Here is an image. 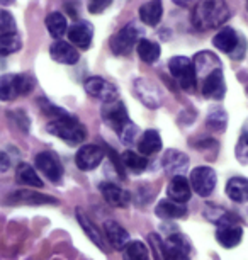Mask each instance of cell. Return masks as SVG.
<instances>
[{
  "label": "cell",
  "mask_w": 248,
  "mask_h": 260,
  "mask_svg": "<svg viewBox=\"0 0 248 260\" xmlns=\"http://www.w3.org/2000/svg\"><path fill=\"white\" fill-rule=\"evenodd\" d=\"M113 0H87V6H89L90 14H100L108 9Z\"/></svg>",
  "instance_id": "cell-38"
},
{
  "label": "cell",
  "mask_w": 248,
  "mask_h": 260,
  "mask_svg": "<svg viewBox=\"0 0 248 260\" xmlns=\"http://www.w3.org/2000/svg\"><path fill=\"white\" fill-rule=\"evenodd\" d=\"M0 156H2V172H6V170L9 169V160H7V155H6V153H2Z\"/></svg>",
  "instance_id": "cell-39"
},
{
  "label": "cell",
  "mask_w": 248,
  "mask_h": 260,
  "mask_svg": "<svg viewBox=\"0 0 248 260\" xmlns=\"http://www.w3.org/2000/svg\"><path fill=\"white\" fill-rule=\"evenodd\" d=\"M186 206L182 203H177V201H163L157 206V216L158 218H163V219H177V218H182L186 216Z\"/></svg>",
  "instance_id": "cell-26"
},
{
  "label": "cell",
  "mask_w": 248,
  "mask_h": 260,
  "mask_svg": "<svg viewBox=\"0 0 248 260\" xmlns=\"http://www.w3.org/2000/svg\"><path fill=\"white\" fill-rule=\"evenodd\" d=\"M124 260H148V248L141 242H129L123 248Z\"/></svg>",
  "instance_id": "cell-33"
},
{
  "label": "cell",
  "mask_w": 248,
  "mask_h": 260,
  "mask_svg": "<svg viewBox=\"0 0 248 260\" xmlns=\"http://www.w3.org/2000/svg\"><path fill=\"white\" fill-rule=\"evenodd\" d=\"M162 253L165 260H189L191 245L182 235H170L165 242H162Z\"/></svg>",
  "instance_id": "cell-9"
},
{
  "label": "cell",
  "mask_w": 248,
  "mask_h": 260,
  "mask_svg": "<svg viewBox=\"0 0 248 260\" xmlns=\"http://www.w3.org/2000/svg\"><path fill=\"white\" fill-rule=\"evenodd\" d=\"M16 32V22L12 16L7 11H2L0 14V34H11Z\"/></svg>",
  "instance_id": "cell-37"
},
{
  "label": "cell",
  "mask_w": 248,
  "mask_h": 260,
  "mask_svg": "<svg viewBox=\"0 0 248 260\" xmlns=\"http://www.w3.org/2000/svg\"><path fill=\"white\" fill-rule=\"evenodd\" d=\"M102 158H104V151H102L100 146L85 145L79 150V153L75 156V161L80 170L89 172V170H94L95 167H99Z\"/></svg>",
  "instance_id": "cell-14"
},
{
  "label": "cell",
  "mask_w": 248,
  "mask_h": 260,
  "mask_svg": "<svg viewBox=\"0 0 248 260\" xmlns=\"http://www.w3.org/2000/svg\"><path fill=\"white\" fill-rule=\"evenodd\" d=\"M141 34H143V31H141L138 24H128L116 36H113V39H111V50L116 55H129L134 50V46H138V43L141 41Z\"/></svg>",
  "instance_id": "cell-4"
},
{
  "label": "cell",
  "mask_w": 248,
  "mask_h": 260,
  "mask_svg": "<svg viewBox=\"0 0 248 260\" xmlns=\"http://www.w3.org/2000/svg\"><path fill=\"white\" fill-rule=\"evenodd\" d=\"M102 119L105 121V124H109L113 127L118 135H123L131 126L128 111H126V107L121 101L104 102V107H102Z\"/></svg>",
  "instance_id": "cell-6"
},
{
  "label": "cell",
  "mask_w": 248,
  "mask_h": 260,
  "mask_svg": "<svg viewBox=\"0 0 248 260\" xmlns=\"http://www.w3.org/2000/svg\"><path fill=\"white\" fill-rule=\"evenodd\" d=\"M235 155H236V160L240 161V164H243V165L248 164V122H246V126L243 127V133H241L240 140H238V143H236Z\"/></svg>",
  "instance_id": "cell-36"
},
{
  "label": "cell",
  "mask_w": 248,
  "mask_h": 260,
  "mask_svg": "<svg viewBox=\"0 0 248 260\" xmlns=\"http://www.w3.org/2000/svg\"><path fill=\"white\" fill-rule=\"evenodd\" d=\"M36 167L53 182H58L63 175V165L60 158H58V155L53 153V151H43V153L38 155Z\"/></svg>",
  "instance_id": "cell-12"
},
{
  "label": "cell",
  "mask_w": 248,
  "mask_h": 260,
  "mask_svg": "<svg viewBox=\"0 0 248 260\" xmlns=\"http://www.w3.org/2000/svg\"><path fill=\"white\" fill-rule=\"evenodd\" d=\"M136 50H138L141 60L147 63H155L160 58V46L157 43L150 41V39H141L138 46H136Z\"/></svg>",
  "instance_id": "cell-29"
},
{
  "label": "cell",
  "mask_w": 248,
  "mask_h": 260,
  "mask_svg": "<svg viewBox=\"0 0 248 260\" xmlns=\"http://www.w3.org/2000/svg\"><path fill=\"white\" fill-rule=\"evenodd\" d=\"M170 73L177 78L184 90H194L197 82V72L194 61H191L186 56H175L168 63Z\"/></svg>",
  "instance_id": "cell-5"
},
{
  "label": "cell",
  "mask_w": 248,
  "mask_h": 260,
  "mask_svg": "<svg viewBox=\"0 0 248 260\" xmlns=\"http://www.w3.org/2000/svg\"><path fill=\"white\" fill-rule=\"evenodd\" d=\"M225 92H226V83H225V77H223L221 68L211 72L207 77L202 78V94H204V97L220 101L225 97Z\"/></svg>",
  "instance_id": "cell-13"
},
{
  "label": "cell",
  "mask_w": 248,
  "mask_h": 260,
  "mask_svg": "<svg viewBox=\"0 0 248 260\" xmlns=\"http://www.w3.org/2000/svg\"><path fill=\"white\" fill-rule=\"evenodd\" d=\"M226 194L228 198L235 203H246L248 201V179L243 177H233L226 184Z\"/></svg>",
  "instance_id": "cell-23"
},
{
  "label": "cell",
  "mask_w": 248,
  "mask_h": 260,
  "mask_svg": "<svg viewBox=\"0 0 248 260\" xmlns=\"http://www.w3.org/2000/svg\"><path fill=\"white\" fill-rule=\"evenodd\" d=\"M48 133L58 136V138H61L70 145L80 143L87 136L85 127L82 126V122H79V119H75V117L68 114L56 116L51 122H48Z\"/></svg>",
  "instance_id": "cell-2"
},
{
  "label": "cell",
  "mask_w": 248,
  "mask_h": 260,
  "mask_svg": "<svg viewBox=\"0 0 248 260\" xmlns=\"http://www.w3.org/2000/svg\"><path fill=\"white\" fill-rule=\"evenodd\" d=\"M32 90V80L26 75H4L0 80V97L2 101H14L17 95L29 94Z\"/></svg>",
  "instance_id": "cell-7"
},
{
  "label": "cell",
  "mask_w": 248,
  "mask_h": 260,
  "mask_svg": "<svg viewBox=\"0 0 248 260\" xmlns=\"http://www.w3.org/2000/svg\"><path fill=\"white\" fill-rule=\"evenodd\" d=\"M191 185L199 196L206 198L216 187V172L209 167H196L191 172Z\"/></svg>",
  "instance_id": "cell-8"
},
{
  "label": "cell",
  "mask_w": 248,
  "mask_h": 260,
  "mask_svg": "<svg viewBox=\"0 0 248 260\" xmlns=\"http://www.w3.org/2000/svg\"><path fill=\"white\" fill-rule=\"evenodd\" d=\"M175 4H177V6H189V4H191V0H173Z\"/></svg>",
  "instance_id": "cell-40"
},
{
  "label": "cell",
  "mask_w": 248,
  "mask_h": 260,
  "mask_svg": "<svg viewBox=\"0 0 248 260\" xmlns=\"http://www.w3.org/2000/svg\"><path fill=\"white\" fill-rule=\"evenodd\" d=\"M218 233L216 238L223 247L233 248L241 242V226H240V218L235 214L225 213L218 219Z\"/></svg>",
  "instance_id": "cell-3"
},
{
  "label": "cell",
  "mask_w": 248,
  "mask_h": 260,
  "mask_svg": "<svg viewBox=\"0 0 248 260\" xmlns=\"http://www.w3.org/2000/svg\"><path fill=\"white\" fill-rule=\"evenodd\" d=\"M194 65H196L197 75L201 73L202 78H204V77H207L211 72H215V70H218V68H221V61L218 60V58L212 55V53L202 51V53H197V55L194 56Z\"/></svg>",
  "instance_id": "cell-21"
},
{
  "label": "cell",
  "mask_w": 248,
  "mask_h": 260,
  "mask_svg": "<svg viewBox=\"0 0 248 260\" xmlns=\"http://www.w3.org/2000/svg\"><path fill=\"white\" fill-rule=\"evenodd\" d=\"M77 219H79V223H80V226L84 228V232L87 233V237H89L92 242H94L97 247H99L100 250H105V245H104V240H102V237L99 235V232H97V228L92 224V221L87 216L82 213V211L79 209L77 211Z\"/></svg>",
  "instance_id": "cell-30"
},
{
  "label": "cell",
  "mask_w": 248,
  "mask_h": 260,
  "mask_svg": "<svg viewBox=\"0 0 248 260\" xmlns=\"http://www.w3.org/2000/svg\"><path fill=\"white\" fill-rule=\"evenodd\" d=\"M16 179H17V182L31 185V187H43V182H41V179L38 177L36 170L27 164H21L17 167Z\"/></svg>",
  "instance_id": "cell-28"
},
{
  "label": "cell",
  "mask_w": 248,
  "mask_h": 260,
  "mask_svg": "<svg viewBox=\"0 0 248 260\" xmlns=\"http://www.w3.org/2000/svg\"><path fill=\"white\" fill-rule=\"evenodd\" d=\"M162 165H163V169L168 172V174H175V175H177L179 172L186 170V167H187V156L184 155V153H181V151L168 150L167 153L163 155Z\"/></svg>",
  "instance_id": "cell-25"
},
{
  "label": "cell",
  "mask_w": 248,
  "mask_h": 260,
  "mask_svg": "<svg viewBox=\"0 0 248 260\" xmlns=\"http://www.w3.org/2000/svg\"><path fill=\"white\" fill-rule=\"evenodd\" d=\"M19 48H21V38L17 36V32L0 34V53L4 56L16 53Z\"/></svg>",
  "instance_id": "cell-34"
},
{
  "label": "cell",
  "mask_w": 248,
  "mask_h": 260,
  "mask_svg": "<svg viewBox=\"0 0 248 260\" xmlns=\"http://www.w3.org/2000/svg\"><path fill=\"white\" fill-rule=\"evenodd\" d=\"M104 232H105V238H108V242L113 245L116 250H123L126 245L129 243L128 232H126L118 221H105Z\"/></svg>",
  "instance_id": "cell-19"
},
{
  "label": "cell",
  "mask_w": 248,
  "mask_h": 260,
  "mask_svg": "<svg viewBox=\"0 0 248 260\" xmlns=\"http://www.w3.org/2000/svg\"><path fill=\"white\" fill-rule=\"evenodd\" d=\"M206 122L212 131H223L226 127V122H228V116H226L225 109H221V107L212 109L211 112H209Z\"/></svg>",
  "instance_id": "cell-35"
},
{
  "label": "cell",
  "mask_w": 248,
  "mask_h": 260,
  "mask_svg": "<svg viewBox=\"0 0 248 260\" xmlns=\"http://www.w3.org/2000/svg\"><path fill=\"white\" fill-rule=\"evenodd\" d=\"M191 187L192 185L189 184V180L186 177H182V175H175V177L170 180L167 194L172 201H177V203L184 204L191 199V194H192Z\"/></svg>",
  "instance_id": "cell-18"
},
{
  "label": "cell",
  "mask_w": 248,
  "mask_h": 260,
  "mask_svg": "<svg viewBox=\"0 0 248 260\" xmlns=\"http://www.w3.org/2000/svg\"><path fill=\"white\" fill-rule=\"evenodd\" d=\"M134 94L145 106L152 107V109H157V107L162 106V92L148 78H136Z\"/></svg>",
  "instance_id": "cell-10"
},
{
  "label": "cell",
  "mask_w": 248,
  "mask_h": 260,
  "mask_svg": "<svg viewBox=\"0 0 248 260\" xmlns=\"http://www.w3.org/2000/svg\"><path fill=\"white\" fill-rule=\"evenodd\" d=\"M163 14V6L160 0H150V2L143 4L139 9V19L148 26H157L162 19Z\"/></svg>",
  "instance_id": "cell-22"
},
{
  "label": "cell",
  "mask_w": 248,
  "mask_h": 260,
  "mask_svg": "<svg viewBox=\"0 0 248 260\" xmlns=\"http://www.w3.org/2000/svg\"><path fill=\"white\" fill-rule=\"evenodd\" d=\"M85 90L87 94L94 99H99V101H104V102H113V101H118V89L109 83L108 80L100 77H90L85 80Z\"/></svg>",
  "instance_id": "cell-11"
},
{
  "label": "cell",
  "mask_w": 248,
  "mask_h": 260,
  "mask_svg": "<svg viewBox=\"0 0 248 260\" xmlns=\"http://www.w3.org/2000/svg\"><path fill=\"white\" fill-rule=\"evenodd\" d=\"M50 55L53 60L58 63H63V65H75L80 58L79 51H77L70 43H65V41L53 43L50 48Z\"/></svg>",
  "instance_id": "cell-17"
},
{
  "label": "cell",
  "mask_w": 248,
  "mask_h": 260,
  "mask_svg": "<svg viewBox=\"0 0 248 260\" xmlns=\"http://www.w3.org/2000/svg\"><path fill=\"white\" fill-rule=\"evenodd\" d=\"M228 17L230 9L225 0H199L192 12V24L199 31H207L225 24Z\"/></svg>",
  "instance_id": "cell-1"
},
{
  "label": "cell",
  "mask_w": 248,
  "mask_h": 260,
  "mask_svg": "<svg viewBox=\"0 0 248 260\" xmlns=\"http://www.w3.org/2000/svg\"><path fill=\"white\" fill-rule=\"evenodd\" d=\"M121 161L128 167L129 170H133L134 174H141L145 169H147V165H148V160H147V156L145 155H138V153H134V151H124L123 155H121Z\"/></svg>",
  "instance_id": "cell-31"
},
{
  "label": "cell",
  "mask_w": 248,
  "mask_h": 260,
  "mask_svg": "<svg viewBox=\"0 0 248 260\" xmlns=\"http://www.w3.org/2000/svg\"><path fill=\"white\" fill-rule=\"evenodd\" d=\"M11 201L16 204H56L58 203L56 199L38 192H31V190H17L16 194H12Z\"/></svg>",
  "instance_id": "cell-27"
},
{
  "label": "cell",
  "mask_w": 248,
  "mask_h": 260,
  "mask_svg": "<svg viewBox=\"0 0 248 260\" xmlns=\"http://www.w3.org/2000/svg\"><path fill=\"white\" fill-rule=\"evenodd\" d=\"M100 192L104 196V199L108 201L111 206H114V208H126V206L129 204V199H131L129 192L116 184H111V182L100 184Z\"/></svg>",
  "instance_id": "cell-16"
},
{
  "label": "cell",
  "mask_w": 248,
  "mask_h": 260,
  "mask_svg": "<svg viewBox=\"0 0 248 260\" xmlns=\"http://www.w3.org/2000/svg\"><path fill=\"white\" fill-rule=\"evenodd\" d=\"M0 2H2V6H9V4L14 2V0H0Z\"/></svg>",
  "instance_id": "cell-41"
},
{
  "label": "cell",
  "mask_w": 248,
  "mask_h": 260,
  "mask_svg": "<svg viewBox=\"0 0 248 260\" xmlns=\"http://www.w3.org/2000/svg\"><path fill=\"white\" fill-rule=\"evenodd\" d=\"M238 43H240V38H238L235 29H231V27L223 29V31H220L212 38V45L223 53H235V50L238 48Z\"/></svg>",
  "instance_id": "cell-20"
},
{
  "label": "cell",
  "mask_w": 248,
  "mask_h": 260,
  "mask_svg": "<svg viewBox=\"0 0 248 260\" xmlns=\"http://www.w3.org/2000/svg\"><path fill=\"white\" fill-rule=\"evenodd\" d=\"M138 150H139V153L145 156L158 153V151L162 150V138H160V135L153 129L145 131L138 143Z\"/></svg>",
  "instance_id": "cell-24"
},
{
  "label": "cell",
  "mask_w": 248,
  "mask_h": 260,
  "mask_svg": "<svg viewBox=\"0 0 248 260\" xmlns=\"http://www.w3.org/2000/svg\"><path fill=\"white\" fill-rule=\"evenodd\" d=\"M68 39L72 45L87 50L92 43V36H94V29L89 22H77L70 29H68Z\"/></svg>",
  "instance_id": "cell-15"
},
{
  "label": "cell",
  "mask_w": 248,
  "mask_h": 260,
  "mask_svg": "<svg viewBox=\"0 0 248 260\" xmlns=\"http://www.w3.org/2000/svg\"><path fill=\"white\" fill-rule=\"evenodd\" d=\"M46 27L53 38H61L66 34V19L60 12H51L46 17Z\"/></svg>",
  "instance_id": "cell-32"
}]
</instances>
